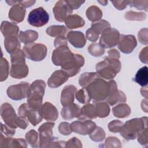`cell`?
<instances>
[{
	"label": "cell",
	"instance_id": "obj_21",
	"mask_svg": "<svg viewBox=\"0 0 148 148\" xmlns=\"http://www.w3.org/2000/svg\"><path fill=\"white\" fill-rule=\"evenodd\" d=\"M28 68L24 62L12 64L10 70V75L16 79H21L27 76Z\"/></svg>",
	"mask_w": 148,
	"mask_h": 148
},
{
	"label": "cell",
	"instance_id": "obj_25",
	"mask_svg": "<svg viewBox=\"0 0 148 148\" xmlns=\"http://www.w3.org/2000/svg\"><path fill=\"white\" fill-rule=\"evenodd\" d=\"M65 23L66 27L69 29L77 28L84 25V20L77 14H70L65 20Z\"/></svg>",
	"mask_w": 148,
	"mask_h": 148
},
{
	"label": "cell",
	"instance_id": "obj_4",
	"mask_svg": "<svg viewBox=\"0 0 148 148\" xmlns=\"http://www.w3.org/2000/svg\"><path fill=\"white\" fill-rule=\"evenodd\" d=\"M121 69V63L119 59L106 57L103 61L96 65L97 73L99 76L106 79H111L116 76Z\"/></svg>",
	"mask_w": 148,
	"mask_h": 148
},
{
	"label": "cell",
	"instance_id": "obj_35",
	"mask_svg": "<svg viewBox=\"0 0 148 148\" xmlns=\"http://www.w3.org/2000/svg\"><path fill=\"white\" fill-rule=\"evenodd\" d=\"M98 75L95 72H86L83 73L79 80V83L80 85L83 87H86L92 82H93L95 79L98 77Z\"/></svg>",
	"mask_w": 148,
	"mask_h": 148
},
{
	"label": "cell",
	"instance_id": "obj_43",
	"mask_svg": "<svg viewBox=\"0 0 148 148\" xmlns=\"http://www.w3.org/2000/svg\"><path fill=\"white\" fill-rule=\"evenodd\" d=\"M125 17L130 20H143L146 18V15L144 13H136L132 11H129L126 13Z\"/></svg>",
	"mask_w": 148,
	"mask_h": 148
},
{
	"label": "cell",
	"instance_id": "obj_20",
	"mask_svg": "<svg viewBox=\"0 0 148 148\" xmlns=\"http://www.w3.org/2000/svg\"><path fill=\"white\" fill-rule=\"evenodd\" d=\"M25 13V8L20 4V1H18L17 3L10 9L9 12V17L13 22L18 23L24 20Z\"/></svg>",
	"mask_w": 148,
	"mask_h": 148
},
{
	"label": "cell",
	"instance_id": "obj_27",
	"mask_svg": "<svg viewBox=\"0 0 148 148\" xmlns=\"http://www.w3.org/2000/svg\"><path fill=\"white\" fill-rule=\"evenodd\" d=\"M5 49L8 53H13L20 47V43L16 36H9L5 37L4 40Z\"/></svg>",
	"mask_w": 148,
	"mask_h": 148
},
{
	"label": "cell",
	"instance_id": "obj_49",
	"mask_svg": "<svg viewBox=\"0 0 148 148\" xmlns=\"http://www.w3.org/2000/svg\"><path fill=\"white\" fill-rule=\"evenodd\" d=\"M147 29L144 28L140 29L139 32L138 33V39L140 42L143 44L147 45Z\"/></svg>",
	"mask_w": 148,
	"mask_h": 148
},
{
	"label": "cell",
	"instance_id": "obj_7",
	"mask_svg": "<svg viewBox=\"0 0 148 148\" xmlns=\"http://www.w3.org/2000/svg\"><path fill=\"white\" fill-rule=\"evenodd\" d=\"M49 20V15L42 7L32 10L28 16V23L34 27H40L46 25Z\"/></svg>",
	"mask_w": 148,
	"mask_h": 148
},
{
	"label": "cell",
	"instance_id": "obj_15",
	"mask_svg": "<svg viewBox=\"0 0 148 148\" xmlns=\"http://www.w3.org/2000/svg\"><path fill=\"white\" fill-rule=\"evenodd\" d=\"M118 44V48L125 54L131 53L137 45L136 39L132 35H120Z\"/></svg>",
	"mask_w": 148,
	"mask_h": 148
},
{
	"label": "cell",
	"instance_id": "obj_56",
	"mask_svg": "<svg viewBox=\"0 0 148 148\" xmlns=\"http://www.w3.org/2000/svg\"><path fill=\"white\" fill-rule=\"evenodd\" d=\"M108 55H109L108 57H112V58H115L119 59V57H120L119 53L116 49H113V50H109Z\"/></svg>",
	"mask_w": 148,
	"mask_h": 148
},
{
	"label": "cell",
	"instance_id": "obj_33",
	"mask_svg": "<svg viewBox=\"0 0 148 148\" xmlns=\"http://www.w3.org/2000/svg\"><path fill=\"white\" fill-rule=\"evenodd\" d=\"M86 16L89 20L94 22L101 19L102 16V12L98 7L91 6L87 9L86 11Z\"/></svg>",
	"mask_w": 148,
	"mask_h": 148
},
{
	"label": "cell",
	"instance_id": "obj_45",
	"mask_svg": "<svg viewBox=\"0 0 148 148\" xmlns=\"http://www.w3.org/2000/svg\"><path fill=\"white\" fill-rule=\"evenodd\" d=\"M123 123L119 120H113L109 123L108 124V128L110 132H120L121 127L123 125Z\"/></svg>",
	"mask_w": 148,
	"mask_h": 148
},
{
	"label": "cell",
	"instance_id": "obj_18",
	"mask_svg": "<svg viewBox=\"0 0 148 148\" xmlns=\"http://www.w3.org/2000/svg\"><path fill=\"white\" fill-rule=\"evenodd\" d=\"M106 101L112 106L118 102H124L126 101L125 94L122 91L117 90L116 83L113 80H112L111 91Z\"/></svg>",
	"mask_w": 148,
	"mask_h": 148
},
{
	"label": "cell",
	"instance_id": "obj_10",
	"mask_svg": "<svg viewBox=\"0 0 148 148\" xmlns=\"http://www.w3.org/2000/svg\"><path fill=\"white\" fill-rule=\"evenodd\" d=\"M18 110L20 116L27 117V120L34 126L39 123L43 119L39 110L31 108L28 103L22 104Z\"/></svg>",
	"mask_w": 148,
	"mask_h": 148
},
{
	"label": "cell",
	"instance_id": "obj_24",
	"mask_svg": "<svg viewBox=\"0 0 148 148\" xmlns=\"http://www.w3.org/2000/svg\"><path fill=\"white\" fill-rule=\"evenodd\" d=\"M1 145L2 147H26L27 143L24 139L22 138H5L2 134L1 135Z\"/></svg>",
	"mask_w": 148,
	"mask_h": 148
},
{
	"label": "cell",
	"instance_id": "obj_47",
	"mask_svg": "<svg viewBox=\"0 0 148 148\" xmlns=\"http://www.w3.org/2000/svg\"><path fill=\"white\" fill-rule=\"evenodd\" d=\"M15 128L10 127L8 125L1 124V134H4L6 136H12L15 133Z\"/></svg>",
	"mask_w": 148,
	"mask_h": 148
},
{
	"label": "cell",
	"instance_id": "obj_36",
	"mask_svg": "<svg viewBox=\"0 0 148 148\" xmlns=\"http://www.w3.org/2000/svg\"><path fill=\"white\" fill-rule=\"evenodd\" d=\"M25 139L28 143L30 145L31 147H37L39 142L38 140V134L35 130H32L27 132L25 135Z\"/></svg>",
	"mask_w": 148,
	"mask_h": 148
},
{
	"label": "cell",
	"instance_id": "obj_54",
	"mask_svg": "<svg viewBox=\"0 0 148 148\" xmlns=\"http://www.w3.org/2000/svg\"><path fill=\"white\" fill-rule=\"evenodd\" d=\"M67 2L72 10L77 9L81 6L82 3L84 2V1H67Z\"/></svg>",
	"mask_w": 148,
	"mask_h": 148
},
{
	"label": "cell",
	"instance_id": "obj_28",
	"mask_svg": "<svg viewBox=\"0 0 148 148\" xmlns=\"http://www.w3.org/2000/svg\"><path fill=\"white\" fill-rule=\"evenodd\" d=\"M97 116L95 113L94 104H87L81 108V113L78 117L79 120H86L87 119H95Z\"/></svg>",
	"mask_w": 148,
	"mask_h": 148
},
{
	"label": "cell",
	"instance_id": "obj_40",
	"mask_svg": "<svg viewBox=\"0 0 148 148\" xmlns=\"http://www.w3.org/2000/svg\"><path fill=\"white\" fill-rule=\"evenodd\" d=\"M105 136V132L102 128L96 127L94 131L90 134V138L95 142H100L104 139Z\"/></svg>",
	"mask_w": 148,
	"mask_h": 148
},
{
	"label": "cell",
	"instance_id": "obj_31",
	"mask_svg": "<svg viewBox=\"0 0 148 148\" xmlns=\"http://www.w3.org/2000/svg\"><path fill=\"white\" fill-rule=\"evenodd\" d=\"M95 105V113L97 117L101 118L107 117L110 112V108L106 102L99 101L96 102Z\"/></svg>",
	"mask_w": 148,
	"mask_h": 148
},
{
	"label": "cell",
	"instance_id": "obj_46",
	"mask_svg": "<svg viewBox=\"0 0 148 148\" xmlns=\"http://www.w3.org/2000/svg\"><path fill=\"white\" fill-rule=\"evenodd\" d=\"M58 130L59 132L64 135H68L72 132L71 128V124L66 122H62L60 124Z\"/></svg>",
	"mask_w": 148,
	"mask_h": 148
},
{
	"label": "cell",
	"instance_id": "obj_42",
	"mask_svg": "<svg viewBox=\"0 0 148 148\" xmlns=\"http://www.w3.org/2000/svg\"><path fill=\"white\" fill-rule=\"evenodd\" d=\"M9 74V64L7 60L4 58H1V81L6 79Z\"/></svg>",
	"mask_w": 148,
	"mask_h": 148
},
{
	"label": "cell",
	"instance_id": "obj_14",
	"mask_svg": "<svg viewBox=\"0 0 148 148\" xmlns=\"http://www.w3.org/2000/svg\"><path fill=\"white\" fill-rule=\"evenodd\" d=\"M72 13V9L67 1H58L53 8L54 17L60 22L65 21L66 17Z\"/></svg>",
	"mask_w": 148,
	"mask_h": 148
},
{
	"label": "cell",
	"instance_id": "obj_13",
	"mask_svg": "<svg viewBox=\"0 0 148 148\" xmlns=\"http://www.w3.org/2000/svg\"><path fill=\"white\" fill-rule=\"evenodd\" d=\"M96 127L97 125L94 122L88 120H79L73 122L71 124L72 131L84 135L91 134Z\"/></svg>",
	"mask_w": 148,
	"mask_h": 148
},
{
	"label": "cell",
	"instance_id": "obj_44",
	"mask_svg": "<svg viewBox=\"0 0 148 148\" xmlns=\"http://www.w3.org/2000/svg\"><path fill=\"white\" fill-rule=\"evenodd\" d=\"M147 1H128V5L131 7H135L138 10H145L147 11Z\"/></svg>",
	"mask_w": 148,
	"mask_h": 148
},
{
	"label": "cell",
	"instance_id": "obj_11",
	"mask_svg": "<svg viewBox=\"0 0 148 148\" xmlns=\"http://www.w3.org/2000/svg\"><path fill=\"white\" fill-rule=\"evenodd\" d=\"M29 84L28 83L21 82L20 84L12 85L8 87L7 95L13 100H21L27 96Z\"/></svg>",
	"mask_w": 148,
	"mask_h": 148
},
{
	"label": "cell",
	"instance_id": "obj_8",
	"mask_svg": "<svg viewBox=\"0 0 148 148\" xmlns=\"http://www.w3.org/2000/svg\"><path fill=\"white\" fill-rule=\"evenodd\" d=\"M120 33L115 28L108 27L102 33L99 45L103 48H110L117 45L120 40Z\"/></svg>",
	"mask_w": 148,
	"mask_h": 148
},
{
	"label": "cell",
	"instance_id": "obj_41",
	"mask_svg": "<svg viewBox=\"0 0 148 148\" xmlns=\"http://www.w3.org/2000/svg\"><path fill=\"white\" fill-rule=\"evenodd\" d=\"M25 54L23 51L20 49L11 54L10 59L12 64L24 62L25 61Z\"/></svg>",
	"mask_w": 148,
	"mask_h": 148
},
{
	"label": "cell",
	"instance_id": "obj_38",
	"mask_svg": "<svg viewBox=\"0 0 148 148\" xmlns=\"http://www.w3.org/2000/svg\"><path fill=\"white\" fill-rule=\"evenodd\" d=\"M108 27H110L109 23L106 20H102L100 21L92 23L91 28L99 35Z\"/></svg>",
	"mask_w": 148,
	"mask_h": 148
},
{
	"label": "cell",
	"instance_id": "obj_17",
	"mask_svg": "<svg viewBox=\"0 0 148 148\" xmlns=\"http://www.w3.org/2000/svg\"><path fill=\"white\" fill-rule=\"evenodd\" d=\"M69 76L63 70L55 71L49 77L47 84L51 88H57L67 81Z\"/></svg>",
	"mask_w": 148,
	"mask_h": 148
},
{
	"label": "cell",
	"instance_id": "obj_1",
	"mask_svg": "<svg viewBox=\"0 0 148 148\" xmlns=\"http://www.w3.org/2000/svg\"><path fill=\"white\" fill-rule=\"evenodd\" d=\"M91 99L95 102L106 99L110 94L112 88V80L106 82L103 79L97 77L85 87Z\"/></svg>",
	"mask_w": 148,
	"mask_h": 148
},
{
	"label": "cell",
	"instance_id": "obj_9",
	"mask_svg": "<svg viewBox=\"0 0 148 148\" xmlns=\"http://www.w3.org/2000/svg\"><path fill=\"white\" fill-rule=\"evenodd\" d=\"M84 59L82 55L73 54L72 57L61 66V68L69 77H72L79 72L80 68L84 65Z\"/></svg>",
	"mask_w": 148,
	"mask_h": 148
},
{
	"label": "cell",
	"instance_id": "obj_2",
	"mask_svg": "<svg viewBox=\"0 0 148 148\" xmlns=\"http://www.w3.org/2000/svg\"><path fill=\"white\" fill-rule=\"evenodd\" d=\"M146 128H147L146 117L135 118L127 121L123 125L119 132L127 140L135 139Z\"/></svg>",
	"mask_w": 148,
	"mask_h": 148
},
{
	"label": "cell",
	"instance_id": "obj_16",
	"mask_svg": "<svg viewBox=\"0 0 148 148\" xmlns=\"http://www.w3.org/2000/svg\"><path fill=\"white\" fill-rule=\"evenodd\" d=\"M43 119L47 121H56L58 118V113L57 108L50 102H46L39 109Z\"/></svg>",
	"mask_w": 148,
	"mask_h": 148
},
{
	"label": "cell",
	"instance_id": "obj_50",
	"mask_svg": "<svg viewBox=\"0 0 148 148\" xmlns=\"http://www.w3.org/2000/svg\"><path fill=\"white\" fill-rule=\"evenodd\" d=\"M86 36L88 40L92 42H95L98 39L99 34L90 28L86 31Z\"/></svg>",
	"mask_w": 148,
	"mask_h": 148
},
{
	"label": "cell",
	"instance_id": "obj_57",
	"mask_svg": "<svg viewBox=\"0 0 148 148\" xmlns=\"http://www.w3.org/2000/svg\"><path fill=\"white\" fill-rule=\"evenodd\" d=\"M20 4L24 8L30 7L35 3V1H20Z\"/></svg>",
	"mask_w": 148,
	"mask_h": 148
},
{
	"label": "cell",
	"instance_id": "obj_52",
	"mask_svg": "<svg viewBox=\"0 0 148 148\" xmlns=\"http://www.w3.org/2000/svg\"><path fill=\"white\" fill-rule=\"evenodd\" d=\"M16 124L18 127L22 129H25L28 125V120H27L25 117L19 116L16 121Z\"/></svg>",
	"mask_w": 148,
	"mask_h": 148
},
{
	"label": "cell",
	"instance_id": "obj_34",
	"mask_svg": "<svg viewBox=\"0 0 148 148\" xmlns=\"http://www.w3.org/2000/svg\"><path fill=\"white\" fill-rule=\"evenodd\" d=\"M68 31L64 25H52L46 29V33L51 36H64Z\"/></svg>",
	"mask_w": 148,
	"mask_h": 148
},
{
	"label": "cell",
	"instance_id": "obj_22",
	"mask_svg": "<svg viewBox=\"0 0 148 148\" xmlns=\"http://www.w3.org/2000/svg\"><path fill=\"white\" fill-rule=\"evenodd\" d=\"M81 108L75 103L64 106L62 109L61 114L63 119L70 120L75 117H79L80 115Z\"/></svg>",
	"mask_w": 148,
	"mask_h": 148
},
{
	"label": "cell",
	"instance_id": "obj_53",
	"mask_svg": "<svg viewBox=\"0 0 148 148\" xmlns=\"http://www.w3.org/2000/svg\"><path fill=\"white\" fill-rule=\"evenodd\" d=\"M114 6L118 10H123L128 5V1H112Z\"/></svg>",
	"mask_w": 148,
	"mask_h": 148
},
{
	"label": "cell",
	"instance_id": "obj_23",
	"mask_svg": "<svg viewBox=\"0 0 148 148\" xmlns=\"http://www.w3.org/2000/svg\"><path fill=\"white\" fill-rule=\"evenodd\" d=\"M69 42L75 47L82 48L86 44V40L84 34L80 31H71L67 35Z\"/></svg>",
	"mask_w": 148,
	"mask_h": 148
},
{
	"label": "cell",
	"instance_id": "obj_12",
	"mask_svg": "<svg viewBox=\"0 0 148 148\" xmlns=\"http://www.w3.org/2000/svg\"><path fill=\"white\" fill-rule=\"evenodd\" d=\"M1 114L6 125L13 128L18 127L16 124L18 117L16 114L14 110L11 105L8 103L2 104L1 108Z\"/></svg>",
	"mask_w": 148,
	"mask_h": 148
},
{
	"label": "cell",
	"instance_id": "obj_30",
	"mask_svg": "<svg viewBox=\"0 0 148 148\" xmlns=\"http://www.w3.org/2000/svg\"><path fill=\"white\" fill-rule=\"evenodd\" d=\"M148 71L147 66L140 68L135 75L134 80L142 87L146 86L147 84Z\"/></svg>",
	"mask_w": 148,
	"mask_h": 148
},
{
	"label": "cell",
	"instance_id": "obj_37",
	"mask_svg": "<svg viewBox=\"0 0 148 148\" xmlns=\"http://www.w3.org/2000/svg\"><path fill=\"white\" fill-rule=\"evenodd\" d=\"M88 51L90 54L95 57H99L103 55L105 53L104 49L99 45V43H97L91 44L88 48Z\"/></svg>",
	"mask_w": 148,
	"mask_h": 148
},
{
	"label": "cell",
	"instance_id": "obj_6",
	"mask_svg": "<svg viewBox=\"0 0 148 148\" xmlns=\"http://www.w3.org/2000/svg\"><path fill=\"white\" fill-rule=\"evenodd\" d=\"M54 123L51 122L43 124L38 129L39 132V147H53L54 142L56 140L53 136L52 129Z\"/></svg>",
	"mask_w": 148,
	"mask_h": 148
},
{
	"label": "cell",
	"instance_id": "obj_19",
	"mask_svg": "<svg viewBox=\"0 0 148 148\" xmlns=\"http://www.w3.org/2000/svg\"><path fill=\"white\" fill-rule=\"evenodd\" d=\"M76 87L73 85L66 86L62 90L61 95V102L62 106H65L73 103Z\"/></svg>",
	"mask_w": 148,
	"mask_h": 148
},
{
	"label": "cell",
	"instance_id": "obj_3",
	"mask_svg": "<svg viewBox=\"0 0 148 148\" xmlns=\"http://www.w3.org/2000/svg\"><path fill=\"white\" fill-rule=\"evenodd\" d=\"M46 83L42 80H36L29 86L27 92V102L29 106L39 110L42 106Z\"/></svg>",
	"mask_w": 148,
	"mask_h": 148
},
{
	"label": "cell",
	"instance_id": "obj_32",
	"mask_svg": "<svg viewBox=\"0 0 148 148\" xmlns=\"http://www.w3.org/2000/svg\"><path fill=\"white\" fill-rule=\"evenodd\" d=\"M114 116L119 118H124L127 117L131 113L130 107L124 103H121L112 108Z\"/></svg>",
	"mask_w": 148,
	"mask_h": 148
},
{
	"label": "cell",
	"instance_id": "obj_29",
	"mask_svg": "<svg viewBox=\"0 0 148 148\" xmlns=\"http://www.w3.org/2000/svg\"><path fill=\"white\" fill-rule=\"evenodd\" d=\"M38 38V34L34 30H27L25 31H21L18 34V38L21 42L25 45L33 43Z\"/></svg>",
	"mask_w": 148,
	"mask_h": 148
},
{
	"label": "cell",
	"instance_id": "obj_5",
	"mask_svg": "<svg viewBox=\"0 0 148 148\" xmlns=\"http://www.w3.org/2000/svg\"><path fill=\"white\" fill-rule=\"evenodd\" d=\"M23 51L27 58L34 61H40L46 56L47 47L42 43H31L24 46Z\"/></svg>",
	"mask_w": 148,
	"mask_h": 148
},
{
	"label": "cell",
	"instance_id": "obj_55",
	"mask_svg": "<svg viewBox=\"0 0 148 148\" xmlns=\"http://www.w3.org/2000/svg\"><path fill=\"white\" fill-rule=\"evenodd\" d=\"M147 47H146L145 49H143L142 51L140 53L139 58L140 61L145 63H147Z\"/></svg>",
	"mask_w": 148,
	"mask_h": 148
},
{
	"label": "cell",
	"instance_id": "obj_39",
	"mask_svg": "<svg viewBox=\"0 0 148 148\" xmlns=\"http://www.w3.org/2000/svg\"><path fill=\"white\" fill-rule=\"evenodd\" d=\"M76 97L77 99L82 103H87L91 101V98L85 87L76 92Z\"/></svg>",
	"mask_w": 148,
	"mask_h": 148
},
{
	"label": "cell",
	"instance_id": "obj_48",
	"mask_svg": "<svg viewBox=\"0 0 148 148\" xmlns=\"http://www.w3.org/2000/svg\"><path fill=\"white\" fill-rule=\"evenodd\" d=\"M147 128H145L138 135V141L141 145H145L147 144Z\"/></svg>",
	"mask_w": 148,
	"mask_h": 148
},
{
	"label": "cell",
	"instance_id": "obj_26",
	"mask_svg": "<svg viewBox=\"0 0 148 148\" xmlns=\"http://www.w3.org/2000/svg\"><path fill=\"white\" fill-rule=\"evenodd\" d=\"M1 31L5 37L16 36L18 32L19 28L14 24L5 21L1 24Z\"/></svg>",
	"mask_w": 148,
	"mask_h": 148
},
{
	"label": "cell",
	"instance_id": "obj_51",
	"mask_svg": "<svg viewBox=\"0 0 148 148\" xmlns=\"http://www.w3.org/2000/svg\"><path fill=\"white\" fill-rule=\"evenodd\" d=\"M81 142L77 138H72L70 140H69L68 142H66V145L65 147H82V144Z\"/></svg>",
	"mask_w": 148,
	"mask_h": 148
}]
</instances>
